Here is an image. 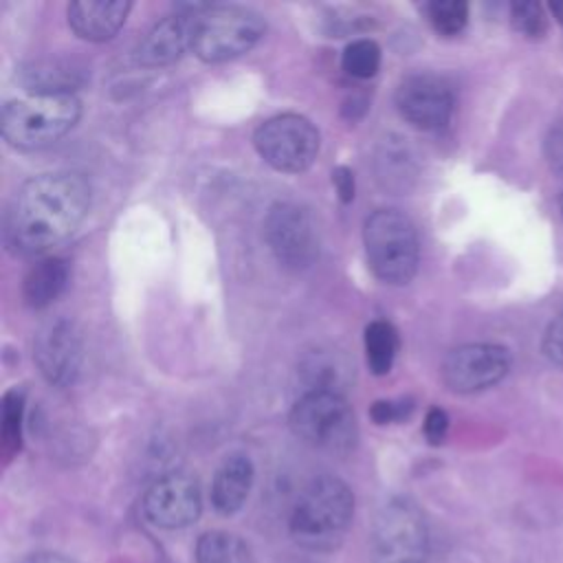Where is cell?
<instances>
[{
    "label": "cell",
    "instance_id": "29",
    "mask_svg": "<svg viewBox=\"0 0 563 563\" xmlns=\"http://www.w3.org/2000/svg\"><path fill=\"white\" fill-rule=\"evenodd\" d=\"M332 183H334V187L339 191V198L343 202H350L354 198V174H352V169H347L343 165L336 167L332 172Z\"/></svg>",
    "mask_w": 563,
    "mask_h": 563
},
{
    "label": "cell",
    "instance_id": "1",
    "mask_svg": "<svg viewBox=\"0 0 563 563\" xmlns=\"http://www.w3.org/2000/svg\"><path fill=\"white\" fill-rule=\"evenodd\" d=\"M90 185L77 172L37 174L22 183L4 213V242L18 255H37L64 242L86 218Z\"/></svg>",
    "mask_w": 563,
    "mask_h": 563
},
{
    "label": "cell",
    "instance_id": "3",
    "mask_svg": "<svg viewBox=\"0 0 563 563\" xmlns=\"http://www.w3.org/2000/svg\"><path fill=\"white\" fill-rule=\"evenodd\" d=\"M352 512L354 495L347 484L334 475H321L301 490L290 515V530L303 545L330 548L345 532Z\"/></svg>",
    "mask_w": 563,
    "mask_h": 563
},
{
    "label": "cell",
    "instance_id": "27",
    "mask_svg": "<svg viewBox=\"0 0 563 563\" xmlns=\"http://www.w3.org/2000/svg\"><path fill=\"white\" fill-rule=\"evenodd\" d=\"M543 354L563 367V310L550 321L543 334Z\"/></svg>",
    "mask_w": 563,
    "mask_h": 563
},
{
    "label": "cell",
    "instance_id": "13",
    "mask_svg": "<svg viewBox=\"0 0 563 563\" xmlns=\"http://www.w3.org/2000/svg\"><path fill=\"white\" fill-rule=\"evenodd\" d=\"M200 486L185 473H169L156 479L143 497L145 517L154 526L167 530L194 523L200 515Z\"/></svg>",
    "mask_w": 563,
    "mask_h": 563
},
{
    "label": "cell",
    "instance_id": "19",
    "mask_svg": "<svg viewBox=\"0 0 563 563\" xmlns=\"http://www.w3.org/2000/svg\"><path fill=\"white\" fill-rule=\"evenodd\" d=\"M398 354V332L385 319H374L365 328V358L376 376L389 374Z\"/></svg>",
    "mask_w": 563,
    "mask_h": 563
},
{
    "label": "cell",
    "instance_id": "12",
    "mask_svg": "<svg viewBox=\"0 0 563 563\" xmlns=\"http://www.w3.org/2000/svg\"><path fill=\"white\" fill-rule=\"evenodd\" d=\"M33 358L46 383L55 387L73 385L84 361L81 332L64 317L44 323L33 341Z\"/></svg>",
    "mask_w": 563,
    "mask_h": 563
},
{
    "label": "cell",
    "instance_id": "24",
    "mask_svg": "<svg viewBox=\"0 0 563 563\" xmlns=\"http://www.w3.org/2000/svg\"><path fill=\"white\" fill-rule=\"evenodd\" d=\"M510 24L526 37H541L548 29V15L539 2L521 0L510 4Z\"/></svg>",
    "mask_w": 563,
    "mask_h": 563
},
{
    "label": "cell",
    "instance_id": "21",
    "mask_svg": "<svg viewBox=\"0 0 563 563\" xmlns=\"http://www.w3.org/2000/svg\"><path fill=\"white\" fill-rule=\"evenodd\" d=\"M343 70L356 79L374 77L380 66V46L369 37L352 40L341 55Z\"/></svg>",
    "mask_w": 563,
    "mask_h": 563
},
{
    "label": "cell",
    "instance_id": "30",
    "mask_svg": "<svg viewBox=\"0 0 563 563\" xmlns=\"http://www.w3.org/2000/svg\"><path fill=\"white\" fill-rule=\"evenodd\" d=\"M20 563H75L62 554H51V552H37V554H31L26 559H22Z\"/></svg>",
    "mask_w": 563,
    "mask_h": 563
},
{
    "label": "cell",
    "instance_id": "22",
    "mask_svg": "<svg viewBox=\"0 0 563 563\" xmlns=\"http://www.w3.org/2000/svg\"><path fill=\"white\" fill-rule=\"evenodd\" d=\"M22 420H24V389L13 387L2 396V449L15 453L22 444Z\"/></svg>",
    "mask_w": 563,
    "mask_h": 563
},
{
    "label": "cell",
    "instance_id": "23",
    "mask_svg": "<svg viewBox=\"0 0 563 563\" xmlns=\"http://www.w3.org/2000/svg\"><path fill=\"white\" fill-rule=\"evenodd\" d=\"M424 13L440 35H457L468 22V4L462 0H431L424 4Z\"/></svg>",
    "mask_w": 563,
    "mask_h": 563
},
{
    "label": "cell",
    "instance_id": "26",
    "mask_svg": "<svg viewBox=\"0 0 563 563\" xmlns=\"http://www.w3.org/2000/svg\"><path fill=\"white\" fill-rule=\"evenodd\" d=\"M543 154L554 176L563 178V121H556L543 141Z\"/></svg>",
    "mask_w": 563,
    "mask_h": 563
},
{
    "label": "cell",
    "instance_id": "14",
    "mask_svg": "<svg viewBox=\"0 0 563 563\" xmlns=\"http://www.w3.org/2000/svg\"><path fill=\"white\" fill-rule=\"evenodd\" d=\"M194 15L176 11L158 20L139 42L134 57L141 66H167L191 48Z\"/></svg>",
    "mask_w": 563,
    "mask_h": 563
},
{
    "label": "cell",
    "instance_id": "2",
    "mask_svg": "<svg viewBox=\"0 0 563 563\" xmlns=\"http://www.w3.org/2000/svg\"><path fill=\"white\" fill-rule=\"evenodd\" d=\"M81 117L75 92H29L9 99L0 112V130L18 150H42L68 134Z\"/></svg>",
    "mask_w": 563,
    "mask_h": 563
},
{
    "label": "cell",
    "instance_id": "16",
    "mask_svg": "<svg viewBox=\"0 0 563 563\" xmlns=\"http://www.w3.org/2000/svg\"><path fill=\"white\" fill-rule=\"evenodd\" d=\"M253 484V462L242 455H229L216 471L211 482V504L222 515L238 512L251 490Z\"/></svg>",
    "mask_w": 563,
    "mask_h": 563
},
{
    "label": "cell",
    "instance_id": "11",
    "mask_svg": "<svg viewBox=\"0 0 563 563\" xmlns=\"http://www.w3.org/2000/svg\"><path fill=\"white\" fill-rule=\"evenodd\" d=\"M398 112L418 130H442L455 108L451 86L431 73L407 75L396 88Z\"/></svg>",
    "mask_w": 563,
    "mask_h": 563
},
{
    "label": "cell",
    "instance_id": "9",
    "mask_svg": "<svg viewBox=\"0 0 563 563\" xmlns=\"http://www.w3.org/2000/svg\"><path fill=\"white\" fill-rule=\"evenodd\" d=\"M264 238L284 268H308L319 255V233L306 209L295 202H275L264 218Z\"/></svg>",
    "mask_w": 563,
    "mask_h": 563
},
{
    "label": "cell",
    "instance_id": "17",
    "mask_svg": "<svg viewBox=\"0 0 563 563\" xmlns=\"http://www.w3.org/2000/svg\"><path fill=\"white\" fill-rule=\"evenodd\" d=\"M68 284V262L62 257H44L29 268L22 284V297L31 308H46Z\"/></svg>",
    "mask_w": 563,
    "mask_h": 563
},
{
    "label": "cell",
    "instance_id": "31",
    "mask_svg": "<svg viewBox=\"0 0 563 563\" xmlns=\"http://www.w3.org/2000/svg\"><path fill=\"white\" fill-rule=\"evenodd\" d=\"M559 209H561V216H563V196L559 198Z\"/></svg>",
    "mask_w": 563,
    "mask_h": 563
},
{
    "label": "cell",
    "instance_id": "20",
    "mask_svg": "<svg viewBox=\"0 0 563 563\" xmlns=\"http://www.w3.org/2000/svg\"><path fill=\"white\" fill-rule=\"evenodd\" d=\"M196 563H253V554L238 534L213 530L198 539Z\"/></svg>",
    "mask_w": 563,
    "mask_h": 563
},
{
    "label": "cell",
    "instance_id": "5",
    "mask_svg": "<svg viewBox=\"0 0 563 563\" xmlns=\"http://www.w3.org/2000/svg\"><path fill=\"white\" fill-rule=\"evenodd\" d=\"M264 31V18L249 7L209 4L194 15L191 51L209 64L227 62L251 51Z\"/></svg>",
    "mask_w": 563,
    "mask_h": 563
},
{
    "label": "cell",
    "instance_id": "7",
    "mask_svg": "<svg viewBox=\"0 0 563 563\" xmlns=\"http://www.w3.org/2000/svg\"><path fill=\"white\" fill-rule=\"evenodd\" d=\"M427 523L420 508L405 497L389 499L372 530L374 563H422L427 556Z\"/></svg>",
    "mask_w": 563,
    "mask_h": 563
},
{
    "label": "cell",
    "instance_id": "25",
    "mask_svg": "<svg viewBox=\"0 0 563 563\" xmlns=\"http://www.w3.org/2000/svg\"><path fill=\"white\" fill-rule=\"evenodd\" d=\"M411 409H413L411 400H405V398H398V400H376L369 407V418L376 424H389V422H398V420L407 418L411 413Z\"/></svg>",
    "mask_w": 563,
    "mask_h": 563
},
{
    "label": "cell",
    "instance_id": "10",
    "mask_svg": "<svg viewBox=\"0 0 563 563\" xmlns=\"http://www.w3.org/2000/svg\"><path fill=\"white\" fill-rule=\"evenodd\" d=\"M510 369V354L497 343H466L442 361V380L455 394H475L499 383Z\"/></svg>",
    "mask_w": 563,
    "mask_h": 563
},
{
    "label": "cell",
    "instance_id": "28",
    "mask_svg": "<svg viewBox=\"0 0 563 563\" xmlns=\"http://www.w3.org/2000/svg\"><path fill=\"white\" fill-rule=\"evenodd\" d=\"M422 431H424V438L431 442V444H440L449 431V416L444 409L440 407H431L424 416V424H422Z\"/></svg>",
    "mask_w": 563,
    "mask_h": 563
},
{
    "label": "cell",
    "instance_id": "15",
    "mask_svg": "<svg viewBox=\"0 0 563 563\" xmlns=\"http://www.w3.org/2000/svg\"><path fill=\"white\" fill-rule=\"evenodd\" d=\"M128 0H77L68 4V24L81 40H110L130 13Z\"/></svg>",
    "mask_w": 563,
    "mask_h": 563
},
{
    "label": "cell",
    "instance_id": "8",
    "mask_svg": "<svg viewBox=\"0 0 563 563\" xmlns=\"http://www.w3.org/2000/svg\"><path fill=\"white\" fill-rule=\"evenodd\" d=\"M257 154L277 172L299 174L319 154V130L301 114H277L266 119L253 134Z\"/></svg>",
    "mask_w": 563,
    "mask_h": 563
},
{
    "label": "cell",
    "instance_id": "4",
    "mask_svg": "<svg viewBox=\"0 0 563 563\" xmlns=\"http://www.w3.org/2000/svg\"><path fill=\"white\" fill-rule=\"evenodd\" d=\"M369 268L391 286L409 284L418 271L420 246L413 222L396 209H376L363 227Z\"/></svg>",
    "mask_w": 563,
    "mask_h": 563
},
{
    "label": "cell",
    "instance_id": "6",
    "mask_svg": "<svg viewBox=\"0 0 563 563\" xmlns=\"http://www.w3.org/2000/svg\"><path fill=\"white\" fill-rule=\"evenodd\" d=\"M290 429L310 446L345 451L356 440V418L343 394H301L290 411Z\"/></svg>",
    "mask_w": 563,
    "mask_h": 563
},
{
    "label": "cell",
    "instance_id": "18",
    "mask_svg": "<svg viewBox=\"0 0 563 563\" xmlns=\"http://www.w3.org/2000/svg\"><path fill=\"white\" fill-rule=\"evenodd\" d=\"M347 369L350 367L336 352H310L297 369L301 394H310V391L341 394Z\"/></svg>",
    "mask_w": 563,
    "mask_h": 563
}]
</instances>
